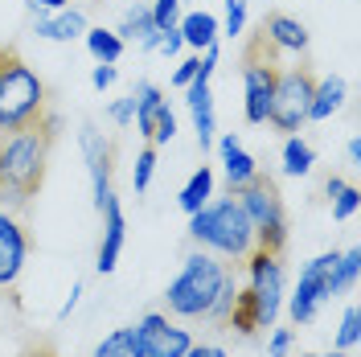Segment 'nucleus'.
<instances>
[{
	"label": "nucleus",
	"mask_w": 361,
	"mask_h": 357,
	"mask_svg": "<svg viewBox=\"0 0 361 357\" xmlns=\"http://www.w3.org/2000/svg\"><path fill=\"white\" fill-rule=\"evenodd\" d=\"M54 135H58V115H49V111L37 123L4 135L0 140V189H13L21 198H33L42 189Z\"/></svg>",
	"instance_id": "f257e3e1"
},
{
	"label": "nucleus",
	"mask_w": 361,
	"mask_h": 357,
	"mask_svg": "<svg viewBox=\"0 0 361 357\" xmlns=\"http://www.w3.org/2000/svg\"><path fill=\"white\" fill-rule=\"evenodd\" d=\"M189 238L218 259L243 263L255 250V226H250L243 201L226 193V198H209L197 214H189Z\"/></svg>",
	"instance_id": "f03ea898"
},
{
	"label": "nucleus",
	"mask_w": 361,
	"mask_h": 357,
	"mask_svg": "<svg viewBox=\"0 0 361 357\" xmlns=\"http://www.w3.org/2000/svg\"><path fill=\"white\" fill-rule=\"evenodd\" d=\"M230 279V267H226L218 255L209 250H189L185 263H180L177 279L164 288V308L169 316H180V320H202L209 313V304L218 300L222 284Z\"/></svg>",
	"instance_id": "7ed1b4c3"
},
{
	"label": "nucleus",
	"mask_w": 361,
	"mask_h": 357,
	"mask_svg": "<svg viewBox=\"0 0 361 357\" xmlns=\"http://www.w3.org/2000/svg\"><path fill=\"white\" fill-rule=\"evenodd\" d=\"M42 115H45V83L37 78V70L29 62L8 54L4 66H0V135L29 128Z\"/></svg>",
	"instance_id": "20e7f679"
},
{
	"label": "nucleus",
	"mask_w": 361,
	"mask_h": 357,
	"mask_svg": "<svg viewBox=\"0 0 361 357\" xmlns=\"http://www.w3.org/2000/svg\"><path fill=\"white\" fill-rule=\"evenodd\" d=\"M337 263H341V250H324V255H316V259H308L304 263V271H300V279H295V291L283 300L288 304V316H292L295 325H312L316 313L333 300V296H341V275H337Z\"/></svg>",
	"instance_id": "39448f33"
},
{
	"label": "nucleus",
	"mask_w": 361,
	"mask_h": 357,
	"mask_svg": "<svg viewBox=\"0 0 361 357\" xmlns=\"http://www.w3.org/2000/svg\"><path fill=\"white\" fill-rule=\"evenodd\" d=\"M234 198L243 201L250 226H255V246H263L271 255H283V246H288V214H283V198H279L275 181L259 173V177L250 181L243 193H234Z\"/></svg>",
	"instance_id": "423d86ee"
},
{
	"label": "nucleus",
	"mask_w": 361,
	"mask_h": 357,
	"mask_svg": "<svg viewBox=\"0 0 361 357\" xmlns=\"http://www.w3.org/2000/svg\"><path fill=\"white\" fill-rule=\"evenodd\" d=\"M247 300L255 313V329H275V320L283 313V263L279 255H271L263 246H255L247 259Z\"/></svg>",
	"instance_id": "0eeeda50"
},
{
	"label": "nucleus",
	"mask_w": 361,
	"mask_h": 357,
	"mask_svg": "<svg viewBox=\"0 0 361 357\" xmlns=\"http://www.w3.org/2000/svg\"><path fill=\"white\" fill-rule=\"evenodd\" d=\"M316 74L308 66H279L275 74V90H271V111L267 123L275 132H300L308 123V103H312Z\"/></svg>",
	"instance_id": "6e6552de"
},
{
	"label": "nucleus",
	"mask_w": 361,
	"mask_h": 357,
	"mask_svg": "<svg viewBox=\"0 0 361 357\" xmlns=\"http://www.w3.org/2000/svg\"><path fill=\"white\" fill-rule=\"evenodd\" d=\"M128 333L132 357H185L193 345V333L169 320V313H144L135 325H128Z\"/></svg>",
	"instance_id": "1a4fd4ad"
},
{
	"label": "nucleus",
	"mask_w": 361,
	"mask_h": 357,
	"mask_svg": "<svg viewBox=\"0 0 361 357\" xmlns=\"http://www.w3.org/2000/svg\"><path fill=\"white\" fill-rule=\"evenodd\" d=\"M29 250H33V238L25 226V210H13L0 201V291L17 288L25 263H29Z\"/></svg>",
	"instance_id": "9d476101"
},
{
	"label": "nucleus",
	"mask_w": 361,
	"mask_h": 357,
	"mask_svg": "<svg viewBox=\"0 0 361 357\" xmlns=\"http://www.w3.org/2000/svg\"><path fill=\"white\" fill-rule=\"evenodd\" d=\"M78 144H82L87 173H90V201H94V210H103V201L111 198V140L94 123H82L78 128Z\"/></svg>",
	"instance_id": "9b49d317"
},
{
	"label": "nucleus",
	"mask_w": 361,
	"mask_h": 357,
	"mask_svg": "<svg viewBox=\"0 0 361 357\" xmlns=\"http://www.w3.org/2000/svg\"><path fill=\"white\" fill-rule=\"evenodd\" d=\"M218 157H222V177H226V193H243L250 181L259 177V164L250 157L247 148H243V140L238 132H222L218 140Z\"/></svg>",
	"instance_id": "f8f14e48"
},
{
	"label": "nucleus",
	"mask_w": 361,
	"mask_h": 357,
	"mask_svg": "<svg viewBox=\"0 0 361 357\" xmlns=\"http://www.w3.org/2000/svg\"><path fill=\"white\" fill-rule=\"evenodd\" d=\"M103 243H99V259H94V271L99 275H111L119 267V255H123V238H128V218H123V205L119 198H107L103 201Z\"/></svg>",
	"instance_id": "ddd939ff"
},
{
	"label": "nucleus",
	"mask_w": 361,
	"mask_h": 357,
	"mask_svg": "<svg viewBox=\"0 0 361 357\" xmlns=\"http://www.w3.org/2000/svg\"><path fill=\"white\" fill-rule=\"evenodd\" d=\"M87 29H90V21L82 8H58V13L33 17V37H42V42H74Z\"/></svg>",
	"instance_id": "4468645a"
},
{
	"label": "nucleus",
	"mask_w": 361,
	"mask_h": 357,
	"mask_svg": "<svg viewBox=\"0 0 361 357\" xmlns=\"http://www.w3.org/2000/svg\"><path fill=\"white\" fill-rule=\"evenodd\" d=\"M263 37H267L279 54H308V29L295 21V17H288V13H271L267 21H263Z\"/></svg>",
	"instance_id": "2eb2a0df"
},
{
	"label": "nucleus",
	"mask_w": 361,
	"mask_h": 357,
	"mask_svg": "<svg viewBox=\"0 0 361 357\" xmlns=\"http://www.w3.org/2000/svg\"><path fill=\"white\" fill-rule=\"evenodd\" d=\"M345 99H349V83H345L341 74H324V78H316L312 103H308V119H312V123L333 119V115L345 107Z\"/></svg>",
	"instance_id": "dca6fc26"
},
{
	"label": "nucleus",
	"mask_w": 361,
	"mask_h": 357,
	"mask_svg": "<svg viewBox=\"0 0 361 357\" xmlns=\"http://www.w3.org/2000/svg\"><path fill=\"white\" fill-rule=\"evenodd\" d=\"M115 33H119V42H135L140 49H157L160 29H157V21H152V4H132V8L119 17Z\"/></svg>",
	"instance_id": "f3484780"
},
{
	"label": "nucleus",
	"mask_w": 361,
	"mask_h": 357,
	"mask_svg": "<svg viewBox=\"0 0 361 357\" xmlns=\"http://www.w3.org/2000/svg\"><path fill=\"white\" fill-rule=\"evenodd\" d=\"M132 99H135V132L144 135V140H152V128H157V111L164 107V95H160L157 83H148V78H140L132 87Z\"/></svg>",
	"instance_id": "a211bd4d"
},
{
	"label": "nucleus",
	"mask_w": 361,
	"mask_h": 357,
	"mask_svg": "<svg viewBox=\"0 0 361 357\" xmlns=\"http://www.w3.org/2000/svg\"><path fill=\"white\" fill-rule=\"evenodd\" d=\"M177 29L193 54H202V49H209V45L218 42V17L214 13H185L177 21Z\"/></svg>",
	"instance_id": "6ab92c4d"
},
{
	"label": "nucleus",
	"mask_w": 361,
	"mask_h": 357,
	"mask_svg": "<svg viewBox=\"0 0 361 357\" xmlns=\"http://www.w3.org/2000/svg\"><path fill=\"white\" fill-rule=\"evenodd\" d=\"M214 169H209V164H202V169H193V177L185 181V185H180V193H177V205L180 210H185V214H197V210H202L205 201L214 198Z\"/></svg>",
	"instance_id": "aec40b11"
},
{
	"label": "nucleus",
	"mask_w": 361,
	"mask_h": 357,
	"mask_svg": "<svg viewBox=\"0 0 361 357\" xmlns=\"http://www.w3.org/2000/svg\"><path fill=\"white\" fill-rule=\"evenodd\" d=\"M312 164H316V148L300 132H292L283 140V173H288V177H308Z\"/></svg>",
	"instance_id": "412c9836"
},
{
	"label": "nucleus",
	"mask_w": 361,
	"mask_h": 357,
	"mask_svg": "<svg viewBox=\"0 0 361 357\" xmlns=\"http://www.w3.org/2000/svg\"><path fill=\"white\" fill-rule=\"evenodd\" d=\"M82 37H87L90 58H94V62H107V66H115V62L123 58V49H128V42H119V33H115V29H103V25H99V29H87Z\"/></svg>",
	"instance_id": "4be33fe9"
},
{
	"label": "nucleus",
	"mask_w": 361,
	"mask_h": 357,
	"mask_svg": "<svg viewBox=\"0 0 361 357\" xmlns=\"http://www.w3.org/2000/svg\"><path fill=\"white\" fill-rule=\"evenodd\" d=\"M357 341H361V313H357V304H349V308H345V316H341L337 337H333V349L349 353V349H357Z\"/></svg>",
	"instance_id": "5701e85b"
},
{
	"label": "nucleus",
	"mask_w": 361,
	"mask_h": 357,
	"mask_svg": "<svg viewBox=\"0 0 361 357\" xmlns=\"http://www.w3.org/2000/svg\"><path fill=\"white\" fill-rule=\"evenodd\" d=\"M226 4V17H222V25H218V33L222 37H243L247 33V0H222Z\"/></svg>",
	"instance_id": "b1692460"
},
{
	"label": "nucleus",
	"mask_w": 361,
	"mask_h": 357,
	"mask_svg": "<svg viewBox=\"0 0 361 357\" xmlns=\"http://www.w3.org/2000/svg\"><path fill=\"white\" fill-rule=\"evenodd\" d=\"M234 296H238V284H234V271H230V279L222 284L218 300L209 304V313H205L202 320H209V325H222V329H226V316H230V308H234Z\"/></svg>",
	"instance_id": "393cba45"
},
{
	"label": "nucleus",
	"mask_w": 361,
	"mask_h": 357,
	"mask_svg": "<svg viewBox=\"0 0 361 357\" xmlns=\"http://www.w3.org/2000/svg\"><path fill=\"white\" fill-rule=\"evenodd\" d=\"M152 173H157V148L148 144V148H140V157H135V169H132L135 193H148V185H152Z\"/></svg>",
	"instance_id": "a878e982"
},
{
	"label": "nucleus",
	"mask_w": 361,
	"mask_h": 357,
	"mask_svg": "<svg viewBox=\"0 0 361 357\" xmlns=\"http://www.w3.org/2000/svg\"><path fill=\"white\" fill-rule=\"evenodd\" d=\"M94 357H132V333L128 329H115L94 345Z\"/></svg>",
	"instance_id": "bb28decb"
},
{
	"label": "nucleus",
	"mask_w": 361,
	"mask_h": 357,
	"mask_svg": "<svg viewBox=\"0 0 361 357\" xmlns=\"http://www.w3.org/2000/svg\"><path fill=\"white\" fill-rule=\"evenodd\" d=\"M357 205H361V189L357 185H345L337 198H333V222H349L357 214Z\"/></svg>",
	"instance_id": "cd10ccee"
},
{
	"label": "nucleus",
	"mask_w": 361,
	"mask_h": 357,
	"mask_svg": "<svg viewBox=\"0 0 361 357\" xmlns=\"http://www.w3.org/2000/svg\"><path fill=\"white\" fill-rule=\"evenodd\" d=\"M173 140H177V115L169 111V103H164L157 111V128H152V140H148V144L160 148V144H173Z\"/></svg>",
	"instance_id": "c85d7f7f"
},
{
	"label": "nucleus",
	"mask_w": 361,
	"mask_h": 357,
	"mask_svg": "<svg viewBox=\"0 0 361 357\" xmlns=\"http://www.w3.org/2000/svg\"><path fill=\"white\" fill-rule=\"evenodd\" d=\"M337 275H341V288H345V291H349L353 284H357V275H361V250H357V246H349V250H341Z\"/></svg>",
	"instance_id": "c756f323"
},
{
	"label": "nucleus",
	"mask_w": 361,
	"mask_h": 357,
	"mask_svg": "<svg viewBox=\"0 0 361 357\" xmlns=\"http://www.w3.org/2000/svg\"><path fill=\"white\" fill-rule=\"evenodd\" d=\"M152 21H157L160 33H164V29H177V21H180V0H157V4H152Z\"/></svg>",
	"instance_id": "7c9ffc66"
},
{
	"label": "nucleus",
	"mask_w": 361,
	"mask_h": 357,
	"mask_svg": "<svg viewBox=\"0 0 361 357\" xmlns=\"http://www.w3.org/2000/svg\"><path fill=\"white\" fill-rule=\"evenodd\" d=\"M295 345V329H275L267 341V357H288Z\"/></svg>",
	"instance_id": "2f4dec72"
},
{
	"label": "nucleus",
	"mask_w": 361,
	"mask_h": 357,
	"mask_svg": "<svg viewBox=\"0 0 361 357\" xmlns=\"http://www.w3.org/2000/svg\"><path fill=\"white\" fill-rule=\"evenodd\" d=\"M107 115H111V123H119V128H128L135 119V99L128 95V99H115L111 107H107Z\"/></svg>",
	"instance_id": "473e14b6"
},
{
	"label": "nucleus",
	"mask_w": 361,
	"mask_h": 357,
	"mask_svg": "<svg viewBox=\"0 0 361 357\" xmlns=\"http://www.w3.org/2000/svg\"><path fill=\"white\" fill-rule=\"evenodd\" d=\"M197 66H202V54H193V58H185V62H180L177 70H173V87H189V83H193V74H197Z\"/></svg>",
	"instance_id": "72a5a7b5"
},
{
	"label": "nucleus",
	"mask_w": 361,
	"mask_h": 357,
	"mask_svg": "<svg viewBox=\"0 0 361 357\" xmlns=\"http://www.w3.org/2000/svg\"><path fill=\"white\" fill-rule=\"evenodd\" d=\"M160 54H164V58H177L180 49H185V37H180V29H164V33H160V45H157Z\"/></svg>",
	"instance_id": "f704fd0d"
},
{
	"label": "nucleus",
	"mask_w": 361,
	"mask_h": 357,
	"mask_svg": "<svg viewBox=\"0 0 361 357\" xmlns=\"http://www.w3.org/2000/svg\"><path fill=\"white\" fill-rule=\"evenodd\" d=\"M115 78H119V70H115V66H107V62H99V66L90 70V87H94V90H107V87H115Z\"/></svg>",
	"instance_id": "c9c22d12"
},
{
	"label": "nucleus",
	"mask_w": 361,
	"mask_h": 357,
	"mask_svg": "<svg viewBox=\"0 0 361 357\" xmlns=\"http://www.w3.org/2000/svg\"><path fill=\"white\" fill-rule=\"evenodd\" d=\"M33 17H45V13H58V8H70V0H25Z\"/></svg>",
	"instance_id": "e433bc0d"
},
{
	"label": "nucleus",
	"mask_w": 361,
	"mask_h": 357,
	"mask_svg": "<svg viewBox=\"0 0 361 357\" xmlns=\"http://www.w3.org/2000/svg\"><path fill=\"white\" fill-rule=\"evenodd\" d=\"M78 296H82V279H74V288H70V296H66V304L58 308V320H70V313L78 308Z\"/></svg>",
	"instance_id": "4c0bfd02"
},
{
	"label": "nucleus",
	"mask_w": 361,
	"mask_h": 357,
	"mask_svg": "<svg viewBox=\"0 0 361 357\" xmlns=\"http://www.w3.org/2000/svg\"><path fill=\"white\" fill-rule=\"evenodd\" d=\"M185 357H226V349L222 345H189Z\"/></svg>",
	"instance_id": "58836bf2"
},
{
	"label": "nucleus",
	"mask_w": 361,
	"mask_h": 357,
	"mask_svg": "<svg viewBox=\"0 0 361 357\" xmlns=\"http://www.w3.org/2000/svg\"><path fill=\"white\" fill-rule=\"evenodd\" d=\"M345 157H349V164H361V140H357V135L345 144Z\"/></svg>",
	"instance_id": "ea45409f"
},
{
	"label": "nucleus",
	"mask_w": 361,
	"mask_h": 357,
	"mask_svg": "<svg viewBox=\"0 0 361 357\" xmlns=\"http://www.w3.org/2000/svg\"><path fill=\"white\" fill-rule=\"evenodd\" d=\"M324 189H329V198H337L341 189H345V181H341V177H329V185H324Z\"/></svg>",
	"instance_id": "a19ab883"
},
{
	"label": "nucleus",
	"mask_w": 361,
	"mask_h": 357,
	"mask_svg": "<svg viewBox=\"0 0 361 357\" xmlns=\"http://www.w3.org/2000/svg\"><path fill=\"white\" fill-rule=\"evenodd\" d=\"M300 357H345L341 349H333V353H300Z\"/></svg>",
	"instance_id": "79ce46f5"
},
{
	"label": "nucleus",
	"mask_w": 361,
	"mask_h": 357,
	"mask_svg": "<svg viewBox=\"0 0 361 357\" xmlns=\"http://www.w3.org/2000/svg\"><path fill=\"white\" fill-rule=\"evenodd\" d=\"M4 58H8V49H0V66H4Z\"/></svg>",
	"instance_id": "37998d69"
},
{
	"label": "nucleus",
	"mask_w": 361,
	"mask_h": 357,
	"mask_svg": "<svg viewBox=\"0 0 361 357\" xmlns=\"http://www.w3.org/2000/svg\"><path fill=\"white\" fill-rule=\"evenodd\" d=\"M25 357H49V353H42V349H37V353H25Z\"/></svg>",
	"instance_id": "c03bdc74"
},
{
	"label": "nucleus",
	"mask_w": 361,
	"mask_h": 357,
	"mask_svg": "<svg viewBox=\"0 0 361 357\" xmlns=\"http://www.w3.org/2000/svg\"><path fill=\"white\" fill-rule=\"evenodd\" d=\"M0 140H4V135H0Z\"/></svg>",
	"instance_id": "a18cd8bd"
}]
</instances>
